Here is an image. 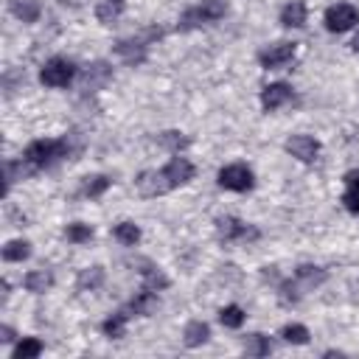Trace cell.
Here are the masks:
<instances>
[{
	"instance_id": "cell-18",
	"label": "cell",
	"mask_w": 359,
	"mask_h": 359,
	"mask_svg": "<svg viewBox=\"0 0 359 359\" xmlns=\"http://www.w3.org/2000/svg\"><path fill=\"white\" fill-rule=\"evenodd\" d=\"M112 238L121 241L123 247H135L140 241V227L135 222H121V224L112 227Z\"/></svg>"
},
{
	"instance_id": "cell-14",
	"label": "cell",
	"mask_w": 359,
	"mask_h": 359,
	"mask_svg": "<svg viewBox=\"0 0 359 359\" xmlns=\"http://www.w3.org/2000/svg\"><path fill=\"white\" fill-rule=\"evenodd\" d=\"M280 25H286V28H303L306 25V3L303 0H289L280 8Z\"/></svg>"
},
{
	"instance_id": "cell-6",
	"label": "cell",
	"mask_w": 359,
	"mask_h": 359,
	"mask_svg": "<svg viewBox=\"0 0 359 359\" xmlns=\"http://www.w3.org/2000/svg\"><path fill=\"white\" fill-rule=\"evenodd\" d=\"M216 182H219V188H224V191L244 194V191H252L255 174H252V168L244 165V163H230V165H224V168L219 171Z\"/></svg>"
},
{
	"instance_id": "cell-28",
	"label": "cell",
	"mask_w": 359,
	"mask_h": 359,
	"mask_svg": "<svg viewBox=\"0 0 359 359\" xmlns=\"http://www.w3.org/2000/svg\"><path fill=\"white\" fill-rule=\"evenodd\" d=\"M157 143L165 146L168 151L180 154V149H185V146L191 143V137H185L182 132H174V129H171V132H160V135H157Z\"/></svg>"
},
{
	"instance_id": "cell-26",
	"label": "cell",
	"mask_w": 359,
	"mask_h": 359,
	"mask_svg": "<svg viewBox=\"0 0 359 359\" xmlns=\"http://www.w3.org/2000/svg\"><path fill=\"white\" fill-rule=\"evenodd\" d=\"M45 351V345L36 339V337H25V339H20L17 345H14V359H34V356H39Z\"/></svg>"
},
{
	"instance_id": "cell-10",
	"label": "cell",
	"mask_w": 359,
	"mask_h": 359,
	"mask_svg": "<svg viewBox=\"0 0 359 359\" xmlns=\"http://www.w3.org/2000/svg\"><path fill=\"white\" fill-rule=\"evenodd\" d=\"M289 101H294V90L289 84H283V81L266 84L261 90V107H264V112H275V109L286 107Z\"/></svg>"
},
{
	"instance_id": "cell-9",
	"label": "cell",
	"mask_w": 359,
	"mask_h": 359,
	"mask_svg": "<svg viewBox=\"0 0 359 359\" xmlns=\"http://www.w3.org/2000/svg\"><path fill=\"white\" fill-rule=\"evenodd\" d=\"M297 53V45L294 42H278V45H269V48H261L258 50V62L264 70H278V67H286Z\"/></svg>"
},
{
	"instance_id": "cell-30",
	"label": "cell",
	"mask_w": 359,
	"mask_h": 359,
	"mask_svg": "<svg viewBox=\"0 0 359 359\" xmlns=\"http://www.w3.org/2000/svg\"><path fill=\"white\" fill-rule=\"evenodd\" d=\"M11 11L22 22H36V17H39V6L34 0H11Z\"/></svg>"
},
{
	"instance_id": "cell-15",
	"label": "cell",
	"mask_w": 359,
	"mask_h": 359,
	"mask_svg": "<svg viewBox=\"0 0 359 359\" xmlns=\"http://www.w3.org/2000/svg\"><path fill=\"white\" fill-rule=\"evenodd\" d=\"M294 278H297V283L303 286V289H314V286H320V283H325V269L323 266H314V264H300L297 269H294Z\"/></svg>"
},
{
	"instance_id": "cell-32",
	"label": "cell",
	"mask_w": 359,
	"mask_h": 359,
	"mask_svg": "<svg viewBox=\"0 0 359 359\" xmlns=\"http://www.w3.org/2000/svg\"><path fill=\"white\" fill-rule=\"evenodd\" d=\"M65 238L70 244H84V241L93 238V227L90 224H81V222H73V224L65 227Z\"/></svg>"
},
{
	"instance_id": "cell-23",
	"label": "cell",
	"mask_w": 359,
	"mask_h": 359,
	"mask_svg": "<svg viewBox=\"0 0 359 359\" xmlns=\"http://www.w3.org/2000/svg\"><path fill=\"white\" fill-rule=\"evenodd\" d=\"M123 8H126V3H123V0H104V3H98L95 17H98V22L109 25V22H115V20L123 14Z\"/></svg>"
},
{
	"instance_id": "cell-12",
	"label": "cell",
	"mask_w": 359,
	"mask_h": 359,
	"mask_svg": "<svg viewBox=\"0 0 359 359\" xmlns=\"http://www.w3.org/2000/svg\"><path fill=\"white\" fill-rule=\"evenodd\" d=\"M157 303H160V300H157V292L149 289V286H143V289L123 306V311H126L129 317H132V314H135V317H149V314L157 309Z\"/></svg>"
},
{
	"instance_id": "cell-8",
	"label": "cell",
	"mask_w": 359,
	"mask_h": 359,
	"mask_svg": "<svg viewBox=\"0 0 359 359\" xmlns=\"http://www.w3.org/2000/svg\"><path fill=\"white\" fill-rule=\"evenodd\" d=\"M359 22V8L351 3H337L325 8V28L331 34H345Z\"/></svg>"
},
{
	"instance_id": "cell-11",
	"label": "cell",
	"mask_w": 359,
	"mask_h": 359,
	"mask_svg": "<svg viewBox=\"0 0 359 359\" xmlns=\"http://www.w3.org/2000/svg\"><path fill=\"white\" fill-rule=\"evenodd\" d=\"M283 149H286L292 157H297L300 163H314L317 154H320V143H317L311 135H292V137L283 143Z\"/></svg>"
},
{
	"instance_id": "cell-3",
	"label": "cell",
	"mask_w": 359,
	"mask_h": 359,
	"mask_svg": "<svg viewBox=\"0 0 359 359\" xmlns=\"http://www.w3.org/2000/svg\"><path fill=\"white\" fill-rule=\"evenodd\" d=\"M227 14V3L224 0H202L191 8H185L177 20V31H194V28H202L208 22H216Z\"/></svg>"
},
{
	"instance_id": "cell-27",
	"label": "cell",
	"mask_w": 359,
	"mask_h": 359,
	"mask_svg": "<svg viewBox=\"0 0 359 359\" xmlns=\"http://www.w3.org/2000/svg\"><path fill=\"white\" fill-rule=\"evenodd\" d=\"M31 255V244L25 241V238H14V241H8L6 247H3V261H25Z\"/></svg>"
},
{
	"instance_id": "cell-33",
	"label": "cell",
	"mask_w": 359,
	"mask_h": 359,
	"mask_svg": "<svg viewBox=\"0 0 359 359\" xmlns=\"http://www.w3.org/2000/svg\"><path fill=\"white\" fill-rule=\"evenodd\" d=\"M300 289H303V286L297 283V278H294V280H283V283H280V300H283L286 306H289V303H297V300H300Z\"/></svg>"
},
{
	"instance_id": "cell-19",
	"label": "cell",
	"mask_w": 359,
	"mask_h": 359,
	"mask_svg": "<svg viewBox=\"0 0 359 359\" xmlns=\"http://www.w3.org/2000/svg\"><path fill=\"white\" fill-rule=\"evenodd\" d=\"M126 320H129V314L121 309V311H115L112 317H107V320L101 323V331H104L109 339H121V337L126 334Z\"/></svg>"
},
{
	"instance_id": "cell-20",
	"label": "cell",
	"mask_w": 359,
	"mask_h": 359,
	"mask_svg": "<svg viewBox=\"0 0 359 359\" xmlns=\"http://www.w3.org/2000/svg\"><path fill=\"white\" fill-rule=\"evenodd\" d=\"M101 283H104V266H87V269H81L79 272V289L81 292H95V289H101Z\"/></svg>"
},
{
	"instance_id": "cell-7",
	"label": "cell",
	"mask_w": 359,
	"mask_h": 359,
	"mask_svg": "<svg viewBox=\"0 0 359 359\" xmlns=\"http://www.w3.org/2000/svg\"><path fill=\"white\" fill-rule=\"evenodd\" d=\"M216 236L222 241H258L261 230L255 224H247L236 216H219L216 219Z\"/></svg>"
},
{
	"instance_id": "cell-5",
	"label": "cell",
	"mask_w": 359,
	"mask_h": 359,
	"mask_svg": "<svg viewBox=\"0 0 359 359\" xmlns=\"http://www.w3.org/2000/svg\"><path fill=\"white\" fill-rule=\"evenodd\" d=\"M76 76H79V67H76L70 59H65V56L48 59V62L42 65V70H39V81H42L45 87H67Z\"/></svg>"
},
{
	"instance_id": "cell-34",
	"label": "cell",
	"mask_w": 359,
	"mask_h": 359,
	"mask_svg": "<svg viewBox=\"0 0 359 359\" xmlns=\"http://www.w3.org/2000/svg\"><path fill=\"white\" fill-rule=\"evenodd\" d=\"M0 334H3V337H0L3 342H11V339H14V331H11L8 325H3V328H0Z\"/></svg>"
},
{
	"instance_id": "cell-21",
	"label": "cell",
	"mask_w": 359,
	"mask_h": 359,
	"mask_svg": "<svg viewBox=\"0 0 359 359\" xmlns=\"http://www.w3.org/2000/svg\"><path fill=\"white\" fill-rule=\"evenodd\" d=\"M140 275H143V286H149V289H154V292H160V289L168 286V278L163 275V269L154 266V264H149V261H143Z\"/></svg>"
},
{
	"instance_id": "cell-4",
	"label": "cell",
	"mask_w": 359,
	"mask_h": 359,
	"mask_svg": "<svg viewBox=\"0 0 359 359\" xmlns=\"http://www.w3.org/2000/svg\"><path fill=\"white\" fill-rule=\"evenodd\" d=\"M163 36V31L160 28H149L146 34H140V36H129V39H121V42H115V56L123 62V65H140V62H146V53H149V42H154V39H160Z\"/></svg>"
},
{
	"instance_id": "cell-13",
	"label": "cell",
	"mask_w": 359,
	"mask_h": 359,
	"mask_svg": "<svg viewBox=\"0 0 359 359\" xmlns=\"http://www.w3.org/2000/svg\"><path fill=\"white\" fill-rule=\"evenodd\" d=\"M109 79H112L109 65H107V62H93V65L81 73V87L93 93V90H98V87H104Z\"/></svg>"
},
{
	"instance_id": "cell-29",
	"label": "cell",
	"mask_w": 359,
	"mask_h": 359,
	"mask_svg": "<svg viewBox=\"0 0 359 359\" xmlns=\"http://www.w3.org/2000/svg\"><path fill=\"white\" fill-rule=\"evenodd\" d=\"M280 337H283V342L306 345L311 334H309V328H306V325H300V323H289V325H283V328H280Z\"/></svg>"
},
{
	"instance_id": "cell-2",
	"label": "cell",
	"mask_w": 359,
	"mask_h": 359,
	"mask_svg": "<svg viewBox=\"0 0 359 359\" xmlns=\"http://www.w3.org/2000/svg\"><path fill=\"white\" fill-rule=\"evenodd\" d=\"M73 154V143H70V137L65 135V137H42V140H31L28 146H25V151H22V168H25V177L28 174H36V171H42V168H50V165H56L59 160H65V157H70Z\"/></svg>"
},
{
	"instance_id": "cell-25",
	"label": "cell",
	"mask_w": 359,
	"mask_h": 359,
	"mask_svg": "<svg viewBox=\"0 0 359 359\" xmlns=\"http://www.w3.org/2000/svg\"><path fill=\"white\" fill-rule=\"evenodd\" d=\"M244 320H247V314H244V309H241V306H236V303H230V306L219 309V323H222L224 328H241V325H244Z\"/></svg>"
},
{
	"instance_id": "cell-16",
	"label": "cell",
	"mask_w": 359,
	"mask_h": 359,
	"mask_svg": "<svg viewBox=\"0 0 359 359\" xmlns=\"http://www.w3.org/2000/svg\"><path fill=\"white\" fill-rule=\"evenodd\" d=\"M208 339H210V328H208V323H202V320H191V323L185 325V331H182L185 348H199V345H205Z\"/></svg>"
},
{
	"instance_id": "cell-1",
	"label": "cell",
	"mask_w": 359,
	"mask_h": 359,
	"mask_svg": "<svg viewBox=\"0 0 359 359\" xmlns=\"http://www.w3.org/2000/svg\"><path fill=\"white\" fill-rule=\"evenodd\" d=\"M194 171L196 168H194V163L188 157L174 154L160 171H143L135 180V185H137V194L140 196L151 199V196H163V194H168V191H174L180 185H185L188 180H194Z\"/></svg>"
},
{
	"instance_id": "cell-35",
	"label": "cell",
	"mask_w": 359,
	"mask_h": 359,
	"mask_svg": "<svg viewBox=\"0 0 359 359\" xmlns=\"http://www.w3.org/2000/svg\"><path fill=\"white\" fill-rule=\"evenodd\" d=\"M351 48H353V50H356V53H359V34H356V36H353V42H351Z\"/></svg>"
},
{
	"instance_id": "cell-31",
	"label": "cell",
	"mask_w": 359,
	"mask_h": 359,
	"mask_svg": "<svg viewBox=\"0 0 359 359\" xmlns=\"http://www.w3.org/2000/svg\"><path fill=\"white\" fill-rule=\"evenodd\" d=\"M109 182H112L109 177H104V174H98V177H93V180H87V182L81 185V191H79V194H81V196H87V199H98V196H101V194H104V191L109 188Z\"/></svg>"
},
{
	"instance_id": "cell-22",
	"label": "cell",
	"mask_w": 359,
	"mask_h": 359,
	"mask_svg": "<svg viewBox=\"0 0 359 359\" xmlns=\"http://www.w3.org/2000/svg\"><path fill=\"white\" fill-rule=\"evenodd\" d=\"M50 283H53V278H50V272H45V269H34V272H28V275L22 278V286H25L28 292H34V294H42L45 289H50Z\"/></svg>"
},
{
	"instance_id": "cell-17",
	"label": "cell",
	"mask_w": 359,
	"mask_h": 359,
	"mask_svg": "<svg viewBox=\"0 0 359 359\" xmlns=\"http://www.w3.org/2000/svg\"><path fill=\"white\" fill-rule=\"evenodd\" d=\"M342 205L351 213H359V171H348L345 174V194H342Z\"/></svg>"
},
{
	"instance_id": "cell-24",
	"label": "cell",
	"mask_w": 359,
	"mask_h": 359,
	"mask_svg": "<svg viewBox=\"0 0 359 359\" xmlns=\"http://www.w3.org/2000/svg\"><path fill=\"white\" fill-rule=\"evenodd\" d=\"M244 353H247V356H269V353H272L269 337H264V334H250V337L244 339Z\"/></svg>"
}]
</instances>
